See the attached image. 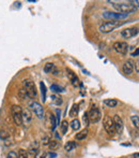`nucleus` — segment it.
I'll use <instances>...</instances> for the list:
<instances>
[{
    "label": "nucleus",
    "instance_id": "obj_3",
    "mask_svg": "<svg viewBox=\"0 0 139 158\" xmlns=\"http://www.w3.org/2000/svg\"><path fill=\"white\" fill-rule=\"evenodd\" d=\"M103 124H104V128L107 131V134L111 137H115L116 134V127H115V123H113V119L111 118L109 115H105L104 119H103Z\"/></svg>",
    "mask_w": 139,
    "mask_h": 158
},
{
    "label": "nucleus",
    "instance_id": "obj_33",
    "mask_svg": "<svg viewBox=\"0 0 139 158\" xmlns=\"http://www.w3.org/2000/svg\"><path fill=\"white\" fill-rule=\"evenodd\" d=\"M8 136H9V134H8L7 132L5 131V130H1V131H0V138H1V139L8 138Z\"/></svg>",
    "mask_w": 139,
    "mask_h": 158
},
{
    "label": "nucleus",
    "instance_id": "obj_16",
    "mask_svg": "<svg viewBox=\"0 0 139 158\" xmlns=\"http://www.w3.org/2000/svg\"><path fill=\"white\" fill-rule=\"evenodd\" d=\"M87 136H88V130L84 129V130H81L80 132H78V134L75 136V138H76V140L81 141V140H85V139L87 138Z\"/></svg>",
    "mask_w": 139,
    "mask_h": 158
},
{
    "label": "nucleus",
    "instance_id": "obj_20",
    "mask_svg": "<svg viewBox=\"0 0 139 158\" xmlns=\"http://www.w3.org/2000/svg\"><path fill=\"white\" fill-rule=\"evenodd\" d=\"M76 147V143L75 142H73V141H69V142L66 143V144L64 145V149L66 152H71V151H73V149Z\"/></svg>",
    "mask_w": 139,
    "mask_h": 158
},
{
    "label": "nucleus",
    "instance_id": "obj_32",
    "mask_svg": "<svg viewBox=\"0 0 139 158\" xmlns=\"http://www.w3.org/2000/svg\"><path fill=\"white\" fill-rule=\"evenodd\" d=\"M34 158H46V153L45 152H39V153L35 155Z\"/></svg>",
    "mask_w": 139,
    "mask_h": 158
},
{
    "label": "nucleus",
    "instance_id": "obj_15",
    "mask_svg": "<svg viewBox=\"0 0 139 158\" xmlns=\"http://www.w3.org/2000/svg\"><path fill=\"white\" fill-rule=\"evenodd\" d=\"M47 116H48V122H49V124L48 125L50 126V128H52V130H55L57 127V122H56V118H55V116L52 114H50V112L47 113Z\"/></svg>",
    "mask_w": 139,
    "mask_h": 158
},
{
    "label": "nucleus",
    "instance_id": "obj_7",
    "mask_svg": "<svg viewBox=\"0 0 139 158\" xmlns=\"http://www.w3.org/2000/svg\"><path fill=\"white\" fill-rule=\"evenodd\" d=\"M88 115H89V119L92 123H98V122L102 118V114H101L98 108L95 107V105H92L89 113H88Z\"/></svg>",
    "mask_w": 139,
    "mask_h": 158
},
{
    "label": "nucleus",
    "instance_id": "obj_12",
    "mask_svg": "<svg viewBox=\"0 0 139 158\" xmlns=\"http://www.w3.org/2000/svg\"><path fill=\"white\" fill-rule=\"evenodd\" d=\"M112 119H113V123H115L116 131L119 132V134H121L122 130H123V127H124V124H123L122 118L119 116V115H115Z\"/></svg>",
    "mask_w": 139,
    "mask_h": 158
},
{
    "label": "nucleus",
    "instance_id": "obj_2",
    "mask_svg": "<svg viewBox=\"0 0 139 158\" xmlns=\"http://www.w3.org/2000/svg\"><path fill=\"white\" fill-rule=\"evenodd\" d=\"M23 110L20 105H12L11 108V114H12V118H13L14 123L16 126H20L23 124V116H22Z\"/></svg>",
    "mask_w": 139,
    "mask_h": 158
},
{
    "label": "nucleus",
    "instance_id": "obj_10",
    "mask_svg": "<svg viewBox=\"0 0 139 158\" xmlns=\"http://www.w3.org/2000/svg\"><path fill=\"white\" fill-rule=\"evenodd\" d=\"M138 33V29L136 27H132V28H126L124 30H122L121 36L125 39H130V38L135 37Z\"/></svg>",
    "mask_w": 139,
    "mask_h": 158
},
{
    "label": "nucleus",
    "instance_id": "obj_31",
    "mask_svg": "<svg viewBox=\"0 0 139 158\" xmlns=\"http://www.w3.org/2000/svg\"><path fill=\"white\" fill-rule=\"evenodd\" d=\"M7 158H18L17 153H15V152H14V151L9 152V154H8Z\"/></svg>",
    "mask_w": 139,
    "mask_h": 158
},
{
    "label": "nucleus",
    "instance_id": "obj_37",
    "mask_svg": "<svg viewBox=\"0 0 139 158\" xmlns=\"http://www.w3.org/2000/svg\"><path fill=\"white\" fill-rule=\"evenodd\" d=\"M132 56H139V47L137 48V50L135 51V52L132 53Z\"/></svg>",
    "mask_w": 139,
    "mask_h": 158
},
{
    "label": "nucleus",
    "instance_id": "obj_13",
    "mask_svg": "<svg viewBox=\"0 0 139 158\" xmlns=\"http://www.w3.org/2000/svg\"><path fill=\"white\" fill-rule=\"evenodd\" d=\"M122 70L125 74H132L133 71H134V62L133 60H126L123 64V67H122Z\"/></svg>",
    "mask_w": 139,
    "mask_h": 158
},
{
    "label": "nucleus",
    "instance_id": "obj_8",
    "mask_svg": "<svg viewBox=\"0 0 139 158\" xmlns=\"http://www.w3.org/2000/svg\"><path fill=\"white\" fill-rule=\"evenodd\" d=\"M113 50L118 53V54H121V55H125L128 51V45L126 42H122V41H117L113 43Z\"/></svg>",
    "mask_w": 139,
    "mask_h": 158
},
{
    "label": "nucleus",
    "instance_id": "obj_25",
    "mask_svg": "<svg viewBox=\"0 0 139 158\" xmlns=\"http://www.w3.org/2000/svg\"><path fill=\"white\" fill-rule=\"evenodd\" d=\"M48 146H49L50 149H52V151H54V149H57L59 147V142H58V141H56V140H50Z\"/></svg>",
    "mask_w": 139,
    "mask_h": 158
},
{
    "label": "nucleus",
    "instance_id": "obj_27",
    "mask_svg": "<svg viewBox=\"0 0 139 158\" xmlns=\"http://www.w3.org/2000/svg\"><path fill=\"white\" fill-rule=\"evenodd\" d=\"M18 96H20V99H26L27 97H28V95H27V92H26V89H25L24 87L22 88V89L18 92Z\"/></svg>",
    "mask_w": 139,
    "mask_h": 158
},
{
    "label": "nucleus",
    "instance_id": "obj_17",
    "mask_svg": "<svg viewBox=\"0 0 139 158\" xmlns=\"http://www.w3.org/2000/svg\"><path fill=\"white\" fill-rule=\"evenodd\" d=\"M104 103L107 107H109V108H115V107L118 105V101L116 99H105Z\"/></svg>",
    "mask_w": 139,
    "mask_h": 158
},
{
    "label": "nucleus",
    "instance_id": "obj_14",
    "mask_svg": "<svg viewBox=\"0 0 139 158\" xmlns=\"http://www.w3.org/2000/svg\"><path fill=\"white\" fill-rule=\"evenodd\" d=\"M66 74H67V77L70 79V81H71V83L73 84L74 86H77V84H78V77H77V75L75 74L74 72H73L72 70H70V69H66Z\"/></svg>",
    "mask_w": 139,
    "mask_h": 158
},
{
    "label": "nucleus",
    "instance_id": "obj_5",
    "mask_svg": "<svg viewBox=\"0 0 139 158\" xmlns=\"http://www.w3.org/2000/svg\"><path fill=\"white\" fill-rule=\"evenodd\" d=\"M29 107H30L31 110L34 112V114L37 116V118L40 119L44 118V109L39 102H37V101H30V102H29Z\"/></svg>",
    "mask_w": 139,
    "mask_h": 158
},
{
    "label": "nucleus",
    "instance_id": "obj_18",
    "mask_svg": "<svg viewBox=\"0 0 139 158\" xmlns=\"http://www.w3.org/2000/svg\"><path fill=\"white\" fill-rule=\"evenodd\" d=\"M78 112H79V107H78V104H76V103H75V104H73L72 109H71V111H70V116H71V117L77 116Z\"/></svg>",
    "mask_w": 139,
    "mask_h": 158
},
{
    "label": "nucleus",
    "instance_id": "obj_19",
    "mask_svg": "<svg viewBox=\"0 0 139 158\" xmlns=\"http://www.w3.org/2000/svg\"><path fill=\"white\" fill-rule=\"evenodd\" d=\"M55 70V65L52 64V62H47V64H45V66H44V72L45 73H52V71Z\"/></svg>",
    "mask_w": 139,
    "mask_h": 158
},
{
    "label": "nucleus",
    "instance_id": "obj_24",
    "mask_svg": "<svg viewBox=\"0 0 139 158\" xmlns=\"http://www.w3.org/2000/svg\"><path fill=\"white\" fill-rule=\"evenodd\" d=\"M60 127H61V132H62L63 134H66L67 127H69V123H67V121H62V123H61Z\"/></svg>",
    "mask_w": 139,
    "mask_h": 158
},
{
    "label": "nucleus",
    "instance_id": "obj_28",
    "mask_svg": "<svg viewBox=\"0 0 139 158\" xmlns=\"http://www.w3.org/2000/svg\"><path fill=\"white\" fill-rule=\"evenodd\" d=\"M18 158H28V153H27L25 149H20L18 151V154H17Z\"/></svg>",
    "mask_w": 139,
    "mask_h": 158
},
{
    "label": "nucleus",
    "instance_id": "obj_9",
    "mask_svg": "<svg viewBox=\"0 0 139 158\" xmlns=\"http://www.w3.org/2000/svg\"><path fill=\"white\" fill-rule=\"evenodd\" d=\"M128 14L119 13V12H105L103 13V16L105 18H110V20H122V18L127 17Z\"/></svg>",
    "mask_w": 139,
    "mask_h": 158
},
{
    "label": "nucleus",
    "instance_id": "obj_6",
    "mask_svg": "<svg viewBox=\"0 0 139 158\" xmlns=\"http://www.w3.org/2000/svg\"><path fill=\"white\" fill-rule=\"evenodd\" d=\"M24 88L26 89L27 95H28L29 98H32V99L37 98V88H35V85L33 82H31V81L24 82Z\"/></svg>",
    "mask_w": 139,
    "mask_h": 158
},
{
    "label": "nucleus",
    "instance_id": "obj_23",
    "mask_svg": "<svg viewBox=\"0 0 139 158\" xmlns=\"http://www.w3.org/2000/svg\"><path fill=\"white\" fill-rule=\"evenodd\" d=\"M52 102L57 105H60L61 103H62V98H61L60 96H58V95H52Z\"/></svg>",
    "mask_w": 139,
    "mask_h": 158
},
{
    "label": "nucleus",
    "instance_id": "obj_22",
    "mask_svg": "<svg viewBox=\"0 0 139 158\" xmlns=\"http://www.w3.org/2000/svg\"><path fill=\"white\" fill-rule=\"evenodd\" d=\"M71 127H72L73 130H78L80 128V122L78 119H73L71 122Z\"/></svg>",
    "mask_w": 139,
    "mask_h": 158
},
{
    "label": "nucleus",
    "instance_id": "obj_4",
    "mask_svg": "<svg viewBox=\"0 0 139 158\" xmlns=\"http://www.w3.org/2000/svg\"><path fill=\"white\" fill-rule=\"evenodd\" d=\"M117 27H119V23L116 21H109V22H105L98 27V30L102 33H108L110 31L115 30Z\"/></svg>",
    "mask_w": 139,
    "mask_h": 158
},
{
    "label": "nucleus",
    "instance_id": "obj_38",
    "mask_svg": "<svg viewBox=\"0 0 139 158\" xmlns=\"http://www.w3.org/2000/svg\"><path fill=\"white\" fill-rule=\"evenodd\" d=\"M133 158H139V153H135L133 155Z\"/></svg>",
    "mask_w": 139,
    "mask_h": 158
},
{
    "label": "nucleus",
    "instance_id": "obj_34",
    "mask_svg": "<svg viewBox=\"0 0 139 158\" xmlns=\"http://www.w3.org/2000/svg\"><path fill=\"white\" fill-rule=\"evenodd\" d=\"M42 142H43V145H48V144H49V142H50V140H49L48 137H45V138L42 140Z\"/></svg>",
    "mask_w": 139,
    "mask_h": 158
},
{
    "label": "nucleus",
    "instance_id": "obj_1",
    "mask_svg": "<svg viewBox=\"0 0 139 158\" xmlns=\"http://www.w3.org/2000/svg\"><path fill=\"white\" fill-rule=\"evenodd\" d=\"M116 10H117L119 13H124V14H130L134 13L137 11V8L134 5H132L130 2L128 3H117V2H111Z\"/></svg>",
    "mask_w": 139,
    "mask_h": 158
},
{
    "label": "nucleus",
    "instance_id": "obj_26",
    "mask_svg": "<svg viewBox=\"0 0 139 158\" xmlns=\"http://www.w3.org/2000/svg\"><path fill=\"white\" fill-rule=\"evenodd\" d=\"M132 123L133 125L135 126V127L137 128V129L139 130V116H137V115H134V116H132Z\"/></svg>",
    "mask_w": 139,
    "mask_h": 158
},
{
    "label": "nucleus",
    "instance_id": "obj_30",
    "mask_svg": "<svg viewBox=\"0 0 139 158\" xmlns=\"http://www.w3.org/2000/svg\"><path fill=\"white\" fill-rule=\"evenodd\" d=\"M83 119H84V123H85V125H86V126H88V125H89V122H90V119H89V115H88V113H87V112H86L85 114H84Z\"/></svg>",
    "mask_w": 139,
    "mask_h": 158
},
{
    "label": "nucleus",
    "instance_id": "obj_29",
    "mask_svg": "<svg viewBox=\"0 0 139 158\" xmlns=\"http://www.w3.org/2000/svg\"><path fill=\"white\" fill-rule=\"evenodd\" d=\"M50 88H52V92H64V90H63V88L60 87V86H58V85H52V86H50Z\"/></svg>",
    "mask_w": 139,
    "mask_h": 158
},
{
    "label": "nucleus",
    "instance_id": "obj_36",
    "mask_svg": "<svg viewBox=\"0 0 139 158\" xmlns=\"http://www.w3.org/2000/svg\"><path fill=\"white\" fill-rule=\"evenodd\" d=\"M130 3H134L135 7L139 8V0H134V1H130Z\"/></svg>",
    "mask_w": 139,
    "mask_h": 158
},
{
    "label": "nucleus",
    "instance_id": "obj_35",
    "mask_svg": "<svg viewBox=\"0 0 139 158\" xmlns=\"http://www.w3.org/2000/svg\"><path fill=\"white\" fill-rule=\"evenodd\" d=\"M134 68L137 72H139V60H137V62H134Z\"/></svg>",
    "mask_w": 139,
    "mask_h": 158
},
{
    "label": "nucleus",
    "instance_id": "obj_21",
    "mask_svg": "<svg viewBox=\"0 0 139 158\" xmlns=\"http://www.w3.org/2000/svg\"><path fill=\"white\" fill-rule=\"evenodd\" d=\"M40 88H41V95H42V100L43 102L46 100V86L44 82H40Z\"/></svg>",
    "mask_w": 139,
    "mask_h": 158
},
{
    "label": "nucleus",
    "instance_id": "obj_11",
    "mask_svg": "<svg viewBox=\"0 0 139 158\" xmlns=\"http://www.w3.org/2000/svg\"><path fill=\"white\" fill-rule=\"evenodd\" d=\"M22 116H23V123L26 126L30 125L31 122H32V114H31L29 109H24V110H23Z\"/></svg>",
    "mask_w": 139,
    "mask_h": 158
}]
</instances>
